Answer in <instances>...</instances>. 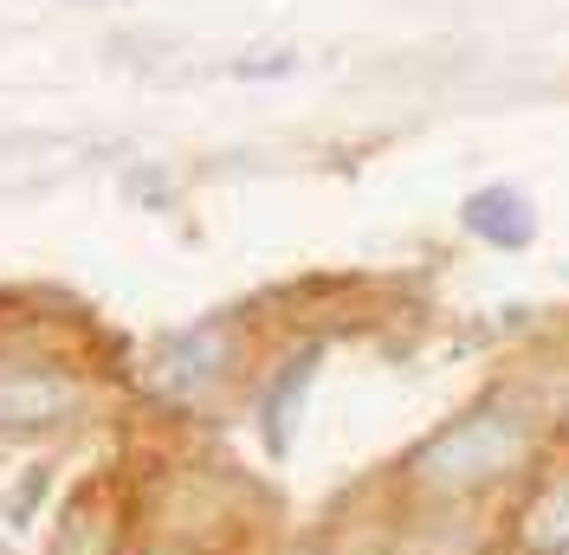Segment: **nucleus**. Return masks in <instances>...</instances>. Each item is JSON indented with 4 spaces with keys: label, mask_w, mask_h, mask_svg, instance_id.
I'll return each mask as SVG.
<instances>
[{
    "label": "nucleus",
    "mask_w": 569,
    "mask_h": 555,
    "mask_svg": "<svg viewBox=\"0 0 569 555\" xmlns=\"http://www.w3.org/2000/svg\"><path fill=\"white\" fill-rule=\"evenodd\" d=\"M318 362L323 349H305V355H291L279 369V382L266 387V440H272V452L291 446V426H298V407H305V394L318 382Z\"/></svg>",
    "instance_id": "7"
},
{
    "label": "nucleus",
    "mask_w": 569,
    "mask_h": 555,
    "mask_svg": "<svg viewBox=\"0 0 569 555\" xmlns=\"http://www.w3.org/2000/svg\"><path fill=\"white\" fill-rule=\"evenodd\" d=\"M531 452H537V420L525 401H479L460 420H447L440 433H427L408 458V472L427 491L472 497V491H492L511 472H525Z\"/></svg>",
    "instance_id": "1"
},
{
    "label": "nucleus",
    "mask_w": 569,
    "mask_h": 555,
    "mask_svg": "<svg viewBox=\"0 0 569 555\" xmlns=\"http://www.w3.org/2000/svg\"><path fill=\"white\" fill-rule=\"evenodd\" d=\"M123 536H130V491L110 472H91L59 504L46 555H123Z\"/></svg>",
    "instance_id": "2"
},
{
    "label": "nucleus",
    "mask_w": 569,
    "mask_h": 555,
    "mask_svg": "<svg viewBox=\"0 0 569 555\" xmlns=\"http://www.w3.org/2000/svg\"><path fill=\"white\" fill-rule=\"evenodd\" d=\"M518 549L525 555H569V472L531 491L518 511Z\"/></svg>",
    "instance_id": "6"
},
{
    "label": "nucleus",
    "mask_w": 569,
    "mask_h": 555,
    "mask_svg": "<svg viewBox=\"0 0 569 555\" xmlns=\"http://www.w3.org/2000/svg\"><path fill=\"white\" fill-rule=\"evenodd\" d=\"M84 387L66 369H0V440H33L78 420Z\"/></svg>",
    "instance_id": "3"
},
{
    "label": "nucleus",
    "mask_w": 569,
    "mask_h": 555,
    "mask_svg": "<svg viewBox=\"0 0 569 555\" xmlns=\"http://www.w3.org/2000/svg\"><path fill=\"white\" fill-rule=\"evenodd\" d=\"M460 226L472 240L498 245V252H518V245H531V233H537V208H531V194H518L511 181H498V188L466 194Z\"/></svg>",
    "instance_id": "5"
},
{
    "label": "nucleus",
    "mask_w": 569,
    "mask_h": 555,
    "mask_svg": "<svg viewBox=\"0 0 569 555\" xmlns=\"http://www.w3.org/2000/svg\"><path fill=\"white\" fill-rule=\"evenodd\" d=\"M227 355H233V336L220 323L181 330V336H169V343L149 355V387L156 394H201L208 382H220Z\"/></svg>",
    "instance_id": "4"
}]
</instances>
